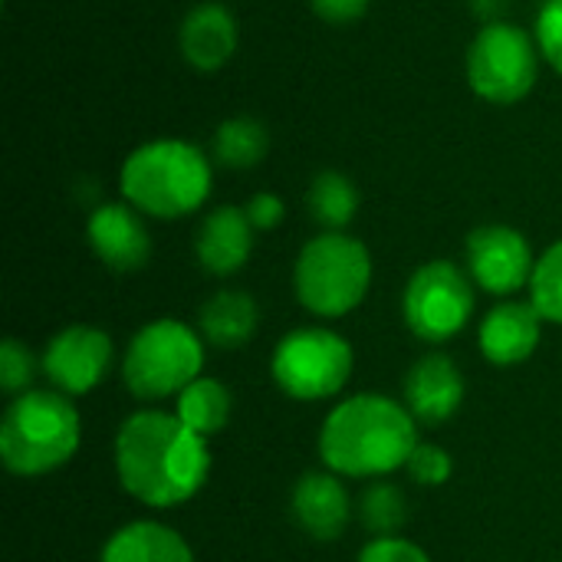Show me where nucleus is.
I'll return each instance as SVG.
<instances>
[{"label": "nucleus", "mask_w": 562, "mask_h": 562, "mask_svg": "<svg viewBox=\"0 0 562 562\" xmlns=\"http://www.w3.org/2000/svg\"><path fill=\"white\" fill-rule=\"evenodd\" d=\"M115 471L122 487L148 507L191 501L211 471L207 445L178 415L135 412L115 438Z\"/></svg>", "instance_id": "f257e3e1"}, {"label": "nucleus", "mask_w": 562, "mask_h": 562, "mask_svg": "<svg viewBox=\"0 0 562 562\" xmlns=\"http://www.w3.org/2000/svg\"><path fill=\"white\" fill-rule=\"evenodd\" d=\"M415 415L385 395H356L329 412L319 458L342 477H382L405 468L418 448Z\"/></svg>", "instance_id": "f03ea898"}, {"label": "nucleus", "mask_w": 562, "mask_h": 562, "mask_svg": "<svg viewBox=\"0 0 562 562\" xmlns=\"http://www.w3.org/2000/svg\"><path fill=\"white\" fill-rule=\"evenodd\" d=\"M125 201L151 217L175 221L194 214L211 194L207 155L181 138H158L138 145L119 175Z\"/></svg>", "instance_id": "7ed1b4c3"}, {"label": "nucleus", "mask_w": 562, "mask_h": 562, "mask_svg": "<svg viewBox=\"0 0 562 562\" xmlns=\"http://www.w3.org/2000/svg\"><path fill=\"white\" fill-rule=\"evenodd\" d=\"M79 412L59 392H23L3 415L0 458L20 477L63 468L79 448Z\"/></svg>", "instance_id": "20e7f679"}, {"label": "nucleus", "mask_w": 562, "mask_h": 562, "mask_svg": "<svg viewBox=\"0 0 562 562\" xmlns=\"http://www.w3.org/2000/svg\"><path fill=\"white\" fill-rule=\"evenodd\" d=\"M293 283L310 313L336 319L366 300L372 283V257L362 240L342 231H326L300 250Z\"/></svg>", "instance_id": "39448f33"}, {"label": "nucleus", "mask_w": 562, "mask_h": 562, "mask_svg": "<svg viewBox=\"0 0 562 562\" xmlns=\"http://www.w3.org/2000/svg\"><path fill=\"white\" fill-rule=\"evenodd\" d=\"M204 369V342L194 329L178 319H155L128 342L122 379L125 389L142 402L181 395Z\"/></svg>", "instance_id": "423d86ee"}, {"label": "nucleus", "mask_w": 562, "mask_h": 562, "mask_svg": "<svg viewBox=\"0 0 562 562\" xmlns=\"http://www.w3.org/2000/svg\"><path fill=\"white\" fill-rule=\"evenodd\" d=\"M537 53L527 30L494 20L468 46V82L481 99L514 105L537 86Z\"/></svg>", "instance_id": "0eeeda50"}, {"label": "nucleus", "mask_w": 562, "mask_h": 562, "mask_svg": "<svg viewBox=\"0 0 562 562\" xmlns=\"http://www.w3.org/2000/svg\"><path fill=\"white\" fill-rule=\"evenodd\" d=\"M352 375V346L319 326L293 329L280 339L273 352V379L277 385L300 398V402H319L342 392V385Z\"/></svg>", "instance_id": "6e6552de"}, {"label": "nucleus", "mask_w": 562, "mask_h": 562, "mask_svg": "<svg viewBox=\"0 0 562 562\" xmlns=\"http://www.w3.org/2000/svg\"><path fill=\"white\" fill-rule=\"evenodd\" d=\"M474 316L471 277L448 263L431 260L418 267L405 286V323L425 342L454 339Z\"/></svg>", "instance_id": "1a4fd4ad"}, {"label": "nucleus", "mask_w": 562, "mask_h": 562, "mask_svg": "<svg viewBox=\"0 0 562 562\" xmlns=\"http://www.w3.org/2000/svg\"><path fill=\"white\" fill-rule=\"evenodd\" d=\"M533 250L507 224H484L468 237V273L494 296H510L533 280Z\"/></svg>", "instance_id": "9d476101"}, {"label": "nucleus", "mask_w": 562, "mask_h": 562, "mask_svg": "<svg viewBox=\"0 0 562 562\" xmlns=\"http://www.w3.org/2000/svg\"><path fill=\"white\" fill-rule=\"evenodd\" d=\"M43 375L66 395L92 392L112 362V339L95 326H66L46 342Z\"/></svg>", "instance_id": "9b49d317"}, {"label": "nucleus", "mask_w": 562, "mask_h": 562, "mask_svg": "<svg viewBox=\"0 0 562 562\" xmlns=\"http://www.w3.org/2000/svg\"><path fill=\"white\" fill-rule=\"evenodd\" d=\"M86 231L95 257L119 273L142 270L151 257L148 227L132 204H99Z\"/></svg>", "instance_id": "f8f14e48"}, {"label": "nucleus", "mask_w": 562, "mask_h": 562, "mask_svg": "<svg viewBox=\"0 0 562 562\" xmlns=\"http://www.w3.org/2000/svg\"><path fill=\"white\" fill-rule=\"evenodd\" d=\"M405 402L415 422L441 425L464 402V375L448 356H425L412 366L405 379Z\"/></svg>", "instance_id": "ddd939ff"}, {"label": "nucleus", "mask_w": 562, "mask_h": 562, "mask_svg": "<svg viewBox=\"0 0 562 562\" xmlns=\"http://www.w3.org/2000/svg\"><path fill=\"white\" fill-rule=\"evenodd\" d=\"M178 49L201 72L221 69L237 53V20H234V13L217 0L198 3L181 20Z\"/></svg>", "instance_id": "4468645a"}, {"label": "nucleus", "mask_w": 562, "mask_h": 562, "mask_svg": "<svg viewBox=\"0 0 562 562\" xmlns=\"http://www.w3.org/2000/svg\"><path fill=\"white\" fill-rule=\"evenodd\" d=\"M194 250L207 273L214 277L237 273L250 260V250H254V224L247 211L234 204L214 207L198 227Z\"/></svg>", "instance_id": "2eb2a0df"}, {"label": "nucleus", "mask_w": 562, "mask_h": 562, "mask_svg": "<svg viewBox=\"0 0 562 562\" xmlns=\"http://www.w3.org/2000/svg\"><path fill=\"white\" fill-rule=\"evenodd\" d=\"M543 316L533 303H501L481 323V352L494 366H517L527 362L540 346Z\"/></svg>", "instance_id": "dca6fc26"}, {"label": "nucleus", "mask_w": 562, "mask_h": 562, "mask_svg": "<svg viewBox=\"0 0 562 562\" xmlns=\"http://www.w3.org/2000/svg\"><path fill=\"white\" fill-rule=\"evenodd\" d=\"M290 510L313 540H336L352 517L349 494L333 474H303L293 487Z\"/></svg>", "instance_id": "f3484780"}, {"label": "nucleus", "mask_w": 562, "mask_h": 562, "mask_svg": "<svg viewBox=\"0 0 562 562\" xmlns=\"http://www.w3.org/2000/svg\"><path fill=\"white\" fill-rule=\"evenodd\" d=\"M257 319L260 310L250 293L221 290L201 306L198 326H201V339L211 342L214 349H240L257 333Z\"/></svg>", "instance_id": "a211bd4d"}, {"label": "nucleus", "mask_w": 562, "mask_h": 562, "mask_svg": "<svg viewBox=\"0 0 562 562\" xmlns=\"http://www.w3.org/2000/svg\"><path fill=\"white\" fill-rule=\"evenodd\" d=\"M102 562H194L181 533L165 524L138 520L122 527L102 550Z\"/></svg>", "instance_id": "6ab92c4d"}, {"label": "nucleus", "mask_w": 562, "mask_h": 562, "mask_svg": "<svg viewBox=\"0 0 562 562\" xmlns=\"http://www.w3.org/2000/svg\"><path fill=\"white\" fill-rule=\"evenodd\" d=\"M175 415L201 438H211L224 431V425L231 422V392L214 379H194L178 395Z\"/></svg>", "instance_id": "aec40b11"}, {"label": "nucleus", "mask_w": 562, "mask_h": 562, "mask_svg": "<svg viewBox=\"0 0 562 562\" xmlns=\"http://www.w3.org/2000/svg\"><path fill=\"white\" fill-rule=\"evenodd\" d=\"M306 207L326 231H342L359 211V191L342 171H319L306 191Z\"/></svg>", "instance_id": "412c9836"}, {"label": "nucleus", "mask_w": 562, "mask_h": 562, "mask_svg": "<svg viewBox=\"0 0 562 562\" xmlns=\"http://www.w3.org/2000/svg\"><path fill=\"white\" fill-rule=\"evenodd\" d=\"M267 155V128L250 115H234L214 132V158L224 168H254Z\"/></svg>", "instance_id": "4be33fe9"}, {"label": "nucleus", "mask_w": 562, "mask_h": 562, "mask_svg": "<svg viewBox=\"0 0 562 562\" xmlns=\"http://www.w3.org/2000/svg\"><path fill=\"white\" fill-rule=\"evenodd\" d=\"M359 520L369 533L379 537H395L405 520H408V501H405V491L382 481V484H372L362 491L359 497Z\"/></svg>", "instance_id": "5701e85b"}, {"label": "nucleus", "mask_w": 562, "mask_h": 562, "mask_svg": "<svg viewBox=\"0 0 562 562\" xmlns=\"http://www.w3.org/2000/svg\"><path fill=\"white\" fill-rule=\"evenodd\" d=\"M530 303L543 319L562 326V240L537 260L530 280Z\"/></svg>", "instance_id": "b1692460"}, {"label": "nucleus", "mask_w": 562, "mask_h": 562, "mask_svg": "<svg viewBox=\"0 0 562 562\" xmlns=\"http://www.w3.org/2000/svg\"><path fill=\"white\" fill-rule=\"evenodd\" d=\"M36 369H43V362H36L23 342L7 339L0 346V385H3V392H26Z\"/></svg>", "instance_id": "393cba45"}, {"label": "nucleus", "mask_w": 562, "mask_h": 562, "mask_svg": "<svg viewBox=\"0 0 562 562\" xmlns=\"http://www.w3.org/2000/svg\"><path fill=\"white\" fill-rule=\"evenodd\" d=\"M408 474L422 487H438L451 477V454L438 445H418L408 458Z\"/></svg>", "instance_id": "a878e982"}, {"label": "nucleus", "mask_w": 562, "mask_h": 562, "mask_svg": "<svg viewBox=\"0 0 562 562\" xmlns=\"http://www.w3.org/2000/svg\"><path fill=\"white\" fill-rule=\"evenodd\" d=\"M537 46L562 76V0H547L537 16Z\"/></svg>", "instance_id": "bb28decb"}, {"label": "nucleus", "mask_w": 562, "mask_h": 562, "mask_svg": "<svg viewBox=\"0 0 562 562\" xmlns=\"http://www.w3.org/2000/svg\"><path fill=\"white\" fill-rule=\"evenodd\" d=\"M359 562H431L428 553L402 537H379L372 540L362 553H359Z\"/></svg>", "instance_id": "cd10ccee"}, {"label": "nucleus", "mask_w": 562, "mask_h": 562, "mask_svg": "<svg viewBox=\"0 0 562 562\" xmlns=\"http://www.w3.org/2000/svg\"><path fill=\"white\" fill-rule=\"evenodd\" d=\"M244 211H247L254 231H273L283 221V201L277 194H267V191L263 194H254Z\"/></svg>", "instance_id": "c85d7f7f"}, {"label": "nucleus", "mask_w": 562, "mask_h": 562, "mask_svg": "<svg viewBox=\"0 0 562 562\" xmlns=\"http://www.w3.org/2000/svg\"><path fill=\"white\" fill-rule=\"evenodd\" d=\"M310 7L326 20V23H352L366 13L369 0H310Z\"/></svg>", "instance_id": "c756f323"}]
</instances>
